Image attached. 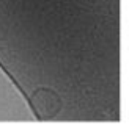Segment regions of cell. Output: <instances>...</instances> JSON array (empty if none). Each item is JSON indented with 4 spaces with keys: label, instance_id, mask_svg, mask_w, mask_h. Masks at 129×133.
Masks as SVG:
<instances>
[{
    "label": "cell",
    "instance_id": "obj_1",
    "mask_svg": "<svg viewBox=\"0 0 129 133\" xmlns=\"http://www.w3.org/2000/svg\"><path fill=\"white\" fill-rule=\"evenodd\" d=\"M28 100L38 121H52L63 108L61 97L50 88H36Z\"/></svg>",
    "mask_w": 129,
    "mask_h": 133
}]
</instances>
